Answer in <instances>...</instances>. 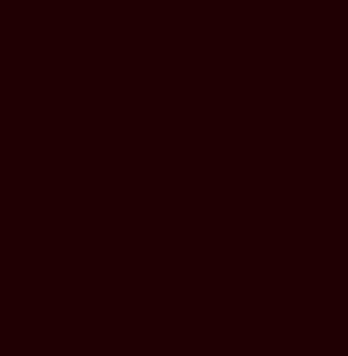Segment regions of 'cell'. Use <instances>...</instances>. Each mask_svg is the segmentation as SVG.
I'll use <instances>...</instances> for the list:
<instances>
[]
</instances>
